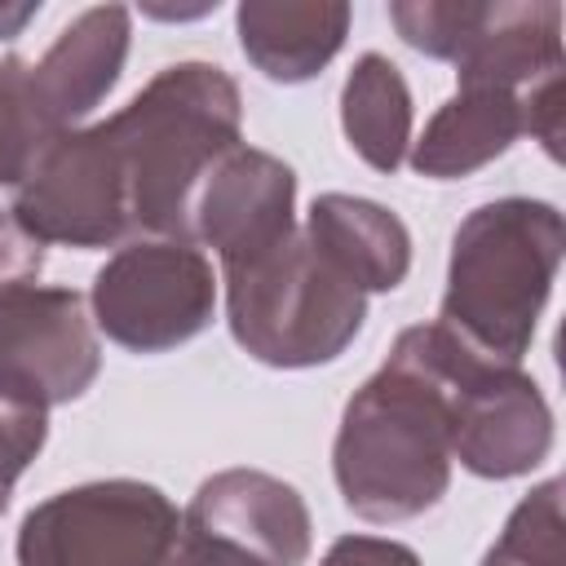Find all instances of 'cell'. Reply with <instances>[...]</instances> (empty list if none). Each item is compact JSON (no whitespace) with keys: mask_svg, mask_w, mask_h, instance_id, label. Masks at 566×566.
<instances>
[{"mask_svg":"<svg viewBox=\"0 0 566 566\" xmlns=\"http://www.w3.org/2000/svg\"><path fill=\"white\" fill-rule=\"evenodd\" d=\"M451 358L442 323L398 332L389 358L354 389L332 442V478L363 522H407L451 486Z\"/></svg>","mask_w":566,"mask_h":566,"instance_id":"6da1fadb","label":"cell"},{"mask_svg":"<svg viewBox=\"0 0 566 566\" xmlns=\"http://www.w3.org/2000/svg\"><path fill=\"white\" fill-rule=\"evenodd\" d=\"M102 128L124 172L133 234L186 239L195 186L243 142V97L226 66L190 57L155 71Z\"/></svg>","mask_w":566,"mask_h":566,"instance_id":"7a4b0ae2","label":"cell"},{"mask_svg":"<svg viewBox=\"0 0 566 566\" xmlns=\"http://www.w3.org/2000/svg\"><path fill=\"white\" fill-rule=\"evenodd\" d=\"M562 252L566 221L557 203L531 195L478 203L451 234L447 287L433 323L473 354L522 367L553 296Z\"/></svg>","mask_w":566,"mask_h":566,"instance_id":"3957f363","label":"cell"},{"mask_svg":"<svg viewBox=\"0 0 566 566\" xmlns=\"http://www.w3.org/2000/svg\"><path fill=\"white\" fill-rule=\"evenodd\" d=\"M226 323L239 349L265 367L336 363L367 318V296L296 226L274 248L221 265Z\"/></svg>","mask_w":566,"mask_h":566,"instance_id":"277c9868","label":"cell"},{"mask_svg":"<svg viewBox=\"0 0 566 566\" xmlns=\"http://www.w3.org/2000/svg\"><path fill=\"white\" fill-rule=\"evenodd\" d=\"M177 504L142 478H97L40 500L18 526V566H168Z\"/></svg>","mask_w":566,"mask_h":566,"instance_id":"5b68a950","label":"cell"},{"mask_svg":"<svg viewBox=\"0 0 566 566\" xmlns=\"http://www.w3.org/2000/svg\"><path fill=\"white\" fill-rule=\"evenodd\" d=\"M217 270L186 239H128L93 274V327L128 354H168L217 314Z\"/></svg>","mask_w":566,"mask_h":566,"instance_id":"8992f818","label":"cell"},{"mask_svg":"<svg viewBox=\"0 0 566 566\" xmlns=\"http://www.w3.org/2000/svg\"><path fill=\"white\" fill-rule=\"evenodd\" d=\"M9 208L44 248H119L133 234L124 172L102 124L57 133L13 186Z\"/></svg>","mask_w":566,"mask_h":566,"instance_id":"52a82bcc","label":"cell"},{"mask_svg":"<svg viewBox=\"0 0 566 566\" xmlns=\"http://www.w3.org/2000/svg\"><path fill=\"white\" fill-rule=\"evenodd\" d=\"M102 345L88 301L75 287H18L0 296V398L18 407H62L93 389Z\"/></svg>","mask_w":566,"mask_h":566,"instance_id":"ba28073f","label":"cell"},{"mask_svg":"<svg viewBox=\"0 0 566 566\" xmlns=\"http://www.w3.org/2000/svg\"><path fill=\"white\" fill-rule=\"evenodd\" d=\"M553 451V407L535 376L491 363L455 340L451 358V460L469 473L509 482L539 469Z\"/></svg>","mask_w":566,"mask_h":566,"instance_id":"9c48e42d","label":"cell"},{"mask_svg":"<svg viewBox=\"0 0 566 566\" xmlns=\"http://www.w3.org/2000/svg\"><path fill=\"white\" fill-rule=\"evenodd\" d=\"M296 230V172L287 159L230 146L195 186L186 212V239L212 248L221 265H239Z\"/></svg>","mask_w":566,"mask_h":566,"instance_id":"30bf717a","label":"cell"},{"mask_svg":"<svg viewBox=\"0 0 566 566\" xmlns=\"http://www.w3.org/2000/svg\"><path fill=\"white\" fill-rule=\"evenodd\" d=\"M181 531L230 544L261 566H305L314 522L305 495L265 469H221L199 482Z\"/></svg>","mask_w":566,"mask_h":566,"instance_id":"8fae6325","label":"cell"},{"mask_svg":"<svg viewBox=\"0 0 566 566\" xmlns=\"http://www.w3.org/2000/svg\"><path fill=\"white\" fill-rule=\"evenodd\" d=\"M128 40H133V13L124 4H93L57 31L44 57L31 62L35 93L57 133L80 128V119L106 102V93L124 75Z\"/></svg>","mask_w":566,"mask_h":566,"instance_id":"7c38bea8","label":"cell"},{"mask_svg":"<svg viewBox=\"0 0 566 566\" xmlns=\"http://www.w3.org/2000/svg\"><path fill=\"white\" fill-rule=\"evenodd\" d=\"M451 66L460 84H491L513 93H526L531 84L562 75V4L478 0L469 40Z\"/></svg>","mask_w":566,"mask_h":566,"instance_id":"4fadbf2b","label":"cell"},{"mask_svg":"<svg viewBox=\"0 0 566 566\" xmlns=\"http://www.w3.org/2000/svg\"><path fill=\"white\" fill-rule=\"evenodd\" d=\"M301 230L363 296L394 292L411 270V230L394 208L367 195H314Z\"/></svg>","mask_w":566,"mask_h":566,"instance_id":"5bb4252c","label":"cell"},{"mask_svg":"<svg viewBox=\"0 0 566 566\" xmlns=\"http://www.w3.org/2000/svg\"><path fill=\"white\" fill-rule=\"evenodd\" d=\"M526 133L522 93L491 84H460L411 142L407 159L429 181H460L495 164Z\"/></svg>","mask_w":566,"mask_h":566,"instance_id":"9a60e30c","label":"cell"},{"mask_svg":"<svg viewBox=\"0 0 566 566\" xmlns=\"http://www.w3.org/2000/svg\"><path fill=\"white\" fill-rule=\"evenodd\" d=\"M354 9L340 0H243L234 31L243 57L270 84L314 80L345 44Z\"/></svg>","mask_w":566,"mask_h":566,"instance_id":"2e32d148","label":"cell"},{"mask_svg":"<svg viewBox=\"0 0 566 566\" xmlns=\"http://www.w3.org/2000/svg\"><path fill=\"white\" fill-rule=\"evenodd\" d=\"M340 128L358 159L376 172H398L411 150V88L385 53L354 57L340 84Z\"/></svg>","mask_w":566,"mask_h":566,"instance_id":"e0dca14e","label":"cell"},{"mask_svg":"<svg viewBox=\"0 0 566 566\" xmlns=\"http://www.w3.org/2000/svg\"><path fill=\"white\" fill-rule=\"evenodd\" d=\"M53 137L57 128L35 93L31 62L18 53H4L0 57V186H18Z\"/></svg>","mask_w":566,"mask_h":566,"instance_id":"ac0fdd59","label":"cell"},{"mask_svg":"<svg viewBox=\"0 0 566 566\" xmlns=\"http://www.w3.org/2000/svg\"><path fill=\"white\" fill-rule=\"evenodd\" d=\"M482 566H566V522H562V478L531 486L504 517Z\"/></svg>","mask_w":566,"mask_h":566,"instance_id":"d6986e66","label":"cell"},{"mask_svg":"<svg viewBox=\"0 0 566 566\" xmlns=\"http://www.w3.org/2000/svg\"><path fill=\"white\" fill-rule=\"evenodd\" d=\"M44 442H49V411L18 407V402L0 398V513L9 509L18 478L44 451Z\"/></svg>","mask_w":566,"mask_h":566,"instance_id":"ffe728a7","label":"cell"},{"mask_svg":"<svg viewBox=\"0 0 566 566\" xmlns=\"http://www.w3.org/2000/svg\"><path fill=\"white\" fill-rule=\"evenodd\" d=\"M44 256H49V248L13 217V208L0 203V296L31 287L44 270Z\"/></svg>","mask_w":566,"mask_h":566,"instance_id":"44dd1931","label":"cell"},{"mask_svg":"<svg viewBox=\"0 0 566 566\" xmlns=\"http://www.w3.org/2000/svg\"><path fill=\"white\" fill-rule=\"evenodd\" d=\"M318 566H424L420 553L402 539L385 535H340Z\"/></svg>","mask_w":566,"mask_h":566,"instance_id":"7402d4cb","label":"cell"},{"mask_svg":"<svg viewBox=\"0 0 566 566\" xmlns=\"http://www.w3.org/2000/svg\"><path fill=\"white\" fill-rule=\"evenodd\" d=\"M168 566H261V562H252L248 553H239L230 544H217V539H203V535L181 531Z\"/></svg>","mask_w":566,"mask_h":566,"instance_id":"603a6c76","label":"cell"},{"mask_svg":"<svg viewBox=\"0 0 566 566\" xmlns=\"http://www.w3.org/2000/svg\"><path fill=\"white\" fill-rule=\"evenodd\" d=\"M35 13H40V4H31V0H22V4L0 0V40H13V35H18Z\"/></svg>","mask_w":566,"mask_h":566,"instance_id":"cb8c5ba5","label":"cell"}]
</instances>
